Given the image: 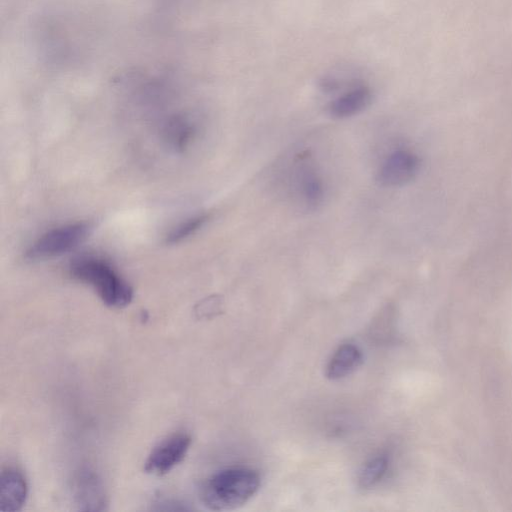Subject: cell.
Instances as JSON below:
<instances>
[{
    "label": "cell",
    "mask_w": 512,
    "mask_h": 512,
    "mask_svg": "<svg viewBox=\"0 0 512 512\" xmlns=\"http://www.w3.org/2000/svg\"><path fill=\"white\" fill-rule=\"evenodd\" d=\"M90 225L77 222L47 231L26 251V258L32 261L60 256L76 248L88 236Z\"/></svg>",
    "instance_id": "obj_3"
},
{
    "label": "cell",
    "mask_w": 512,
    "mask_h": 512,
    "mask_svg": "<svg viewBox=\"0 0 512 512\" xmlns=\"http://www.w3.org/2000/svg\"><path fill=\"white\" fill-rule=\"evenodd\" d=\"M297 164L296 179L301 197L307 206L315 208L324 198L323 181L307 157L299 158Z\"/></svg>",
    "instance_id": "obj_7"
},
{
    "label": "cell",
    "mask_w": 512,
    "mask_h": 512,
    "mask_svg": "<svg viewBox=\"0 0 512 512\" xmlns=\"http://www.w3.org/2000/svg\"><path fill=\"white\" fill-rule=\"evenodd\" d=\"M191 444L187 433H174L162 440L148 455L144 469L153 475H163L172 470L185 457Z\"/></svg>",
    "instance_id": "obj_4"
},
{
    "label": "cell",
    "mask_w": 512,
    "mask_h": 512,
    "mask_svg": "<svg viewBox=\"0 0 512 512\" xmlns=\"http://www.w3.org/2000/svg\"><path fill=\"white\" fill-rule=\"evenodd\" d=\"M388 466L387 458L377 456L370 459L361 469L358 476V485L368 489L378 483L384 476Z\"/></svg>",
    "instance_id": "obj_11"
},
{
    "label": "cell",
    "mask_w": 512,
    "mask_h": 512,
    "mask_svg": "<svg viewBox=\"0 0 512 512\" xmlns=\"http://www.w3.org/2000/svg\"><path fill=\"white\" fill-rule=\"evenodd\" d=\"M208 220L207 215H197L176 226L167 236L170 244L181 242L198 231Z\"/></svg>",
    "instance_id": "obj_12"
},
{
    "label": "cell",
    "mask_w": 512,
    "mask_h": 512,
    "mask_svg": "<svg viewBox=\"0 0 512 512\" xmlns=\"http://www.w3.org/2000/svg\"><path fill=\"white\" fill-rule=\"evenodd\" d=\"M27 497V483L23 474L12 467L2 470L0 477V511H19Z\"/></svg>",
    "instance_id": "obj_6"
},
{
    "label": "cell",
    "mask_w": 512,
    "mask_h": 512,
    "mask_svg": "<svg viewBox=\"0 0 512 512\" xmlns=\"http://www.w3.org/2000/svg\"><path fill=\"white\" fill-rule=\"evenodd\" d=\"M260 482L258 472L251 468H226L202 484L200 499L210 510H233L244 505L257 493Z\"/></svg>",
    "instance_id": "obj_1"
},
{
    "label": "cell",
    "mask_w": 512,
    "mask_h": 512,
    "mask_svg": "<svg viewBox=\"0 0 512 512\" xmlns=\"http://www.w3.org/2000/svg\"><path fill=\"white\" fill-rule=\"evenodd\" d=\"M419 161L409 151L398 150L391 153L377 172V181L384 187H397L410 181L416 174Z\"/></svg>",
    "instance_id": "obj_5"
},
{
    "label": "cell",
    "mask_w": 512,
    "mask_h": 512,
    "mask_svg": "<svg viewBox=\"0 0 512 512\" xmlns=\"http://www.w3.org/2000/svg\"><path fill=\"white\" fill-rule=\"evenodd\" d=\"M361 362V351L355 345L343 344L332 355L325 374L331 380H338L351 374Z\"/></svg>",
    "instance_id": "obj_9"
},
{
    "label": "cell",
    "mask_w": 512,
    "mask_h": 512,
    "mask_svg": "<svg viewBox=\"0 0 512 512\" xmlns=\"http://www.w3.org/2000/svg\"><path fill=\"white\" fill-rule=\"evenodd\" d=\"M170 139L177 147H182L193 134V127L187 121L174 119L169 123Z\"/></svg>",
    "instance_id": "obj_13"
},
{
    "label": "cell",
    "mask_w": 512,
    "mask_h": 512,
    "mask_svg": "<svg viewBox=\"0 0 512 512\" xmlns=\"http://www.w3.org/2000/svg\"><path fill=\"white\" fill-rule=\"evenodd\" d=\"M76 491L79 503L86 505V509L88 510H91L90 506H94V509L98 510L99 507H97V505H102L104 503L102 487L96 477L91 473L85 472L79 476L76 483Z\"/></svg>",
    "instance_id": "obj_10"
},
{
    "label": "cell",
    "mask_w": 512,
    "mask_h": 512,
    "mask_svg": "<svg viewBox=\"0 0 512 512\" xmlns=\"http://www.w3.org/2000/svg\"><path fill=\"white\" fill-rule=\"evenodd\" d=\"M369 88L359 86L333 100L328 107L331 116L339 119L354 116L363 111L371 102Z\"/></svg>",
    "instance_id": "obj_8"
},
{
    "label": "cell",
    "mask_w": 512,
    "mask_h": 512,
    "mask_svg": "<svg viewBox=\"0 0 512 512\" xmlns=\"http://www.w3.org/2000/svg\"><path fill=\"white\" fill-rule=\"evenodd\" d=\"M70 273L77 280L89 284L109 307L123 308L133 299V290L106 260L85 255L74 259Z\"/></svg>",
    "instance_id": "obj_2"
}]
</instances>
